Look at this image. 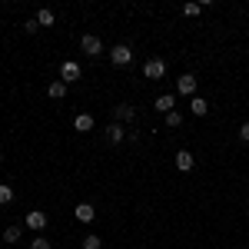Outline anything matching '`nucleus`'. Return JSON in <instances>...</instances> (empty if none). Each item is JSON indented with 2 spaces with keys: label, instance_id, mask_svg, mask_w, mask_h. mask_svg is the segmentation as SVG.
Segmentation results:
<instances>
[{
  "label": "nucleus",
  "instance_id": "dca6fc26",
  "mask_svg": "<svg viewBox=\"0 0 249 249\" xmlns=\"http://www.w3.org/2000/svg\"><path fill=\"white\" fill-rule=\"evenodd\" d=\"M7 203H14V186H10V183L0 186V206H7Z\"/></svg>",
  "mask_w": 249,
  "mask_h": 249
},
{
  "label": "nucleus",
  "instance_id": "b1692460",
  "mask_svg": "<svg viewBox=\"0 0 249 249\" xmlns=\"http://www.w3.org/2000/svg\"><path fill=\"white\" fill-rule=\"evenodd\" d=\"M0 163H3V153H0Z\"/></svg>",
  "mask_w": 249,
  "mask_h": 249
},
{
  "label": "nucleus",
  "instance_id": "6ab92c4d",
  "mask_svg": "<svg viewBox=\"0 0 249 249\" xmlns=\"http://www.w3.org/2000/svg\"><path fill=\"white\" fill-rule=\"evenodd\" d=\"M183 14H186V17H199V14H203V3H186Z\"/></svg>",
  "mask_w": 249,
  "mask_h": 249
},
{
  "label": "nucleus",
  "instance_id": "2eb2a0df",
  "mask_svg": "<svg viewBox=\"0 0 249 249\" xmlns=\"http://www.w3.org/2000/svg\"><path fill=\"white\" fill-rule=\"evenodd\" d=\"M20 226H7V230H3V239H7V243H10V246H14V243H20Z\"/></svg>",
  "mask_w": 249,
  "mask_h": 249
},
{
  "label": "nucleus",
  "instance_id": "4468645a",
  "mask_svg": "<svg viewBox=\"0 0 249 249\" xmlns=\"http://www.w3.org/2000/svg\"><path fill=\"white\" fill-rule=\"evenodd\" d=\"M133 116H136V110L130 103H120V107H116V120H133Z\"/></svg>",
  "mask_w": 249,
  "mask_h": 249
},
{
  "label": "nucleus",
  "instance_id": "1a4fd4ad",
  "mask_svg": "<svg viewBox=\"0 0 249 249\" xmlns=\"http://www.w3.org/2000/svg\"><path fill=\"white\" fill-rule=\"evenodd\" d=\"M160 113L166 116V113H173V107H176V100H173V93H163V96H156V103H153Z\"/></svg>",
  "mask_w": 249,
  "mask_h": 249
},
{
  "label": "nucleus",
  "instance_id": "f257e3e1",
  "mask_svg": "<svg viewBox=\"0 0 249 249\" xmlns=\"http://www.w3.org/2000/svg\"><path fill=\"white\" fill-rule=\"evenodd\" d=\"M80 73H83V70H80L77 60H63V63H60V80H63V83H73V80H80Z\"/></svg>",
  "mask_w": 249,
  "mask_h": 249
},
{
  "label": "nucleus",
  "instance_id": "f3484780",
  "mask_svg": "<svg viewBox=\"0 0 249 249\" xmlns=\"http://www.w3.org/2000/svg\"><path fill=\"white\" fill-rule=\"evenodd\" d=\"M80 246H83V249H100V246H103V239L90 232V236H83V243H80Z\"/></svg>",
  "mask_w": 249,
  "mask_h": 249
},
{
  "label": "nucleus",
  "instance_id": "aec40b11",
  "mask_svg": "<svg viewBox=\"0 0 249 249\" xmlns=\"http://www.w3.org/2000/svg\"><path fill=\"white\" fill-rule=\"evenodd\" d=\"M166 126H173V130H176V126H183V116L176 113V110H173V113H166Z\"/></svg>",
  "mask_w": 249,
  "mask_h": 249
},
{
  "label": "nucleus",
  "instance_id": "412c9836",
  "mask_svg": "<svg viewBox=\"0 0 249 249\" xmlns=\"http://www.w3.org/2000/svg\"><path fill=\"white\" fill-rule=\"evenodd\" d=\"M30 249H50V239L37 236V239H30Z\"/></svg>",
  "mask_w": 249,
  "mask_h": 249
},
{
  "label": "nucleus",
  "instance_id": "ddd939ff",
  "mask_svg": "<svg viewBox=\"0 0 249 249\" xmlns=\"http://www.w3.org/2000/svg\"><path fill=\"white\" fill-rule=\"evenodd\" d=\"M47 93L53 96V100H60V96H67V83H63V80H53V83L47 87Z\"/></svg>",
  "mask_w": 249,
  "mask_h": 249
},
{
  "label": "nucleus",
  "instance_id": "20e7f679",
  "mask_svg": "<svg viewBox=\"0 0 249 249\" xmlns=\"http://www.w3.org/2000/svg\"><path fill=\"white\" fill-rule=\"evenodd\" d=\"M80 47H83V53H90V57H100V53H103V43H100V37H93V34H87V37L80 40Z\"/></svg>",
  "mask_w": 249,
  "mask_h": 249
},
{
  "label": "nucleus",
  "instance_id": "4be33fe9",
  "mask_svg": "<svg viewBox=\"0 0 249 249\" xmlns=\"http://www.w3.org/2000/svg\"><path fill=\"white\" fill-rule=\"evenodd\" d=\"M23 30H27V34H37V30H40V23H37V17H34V20H27V27H23Z\"/></svg>",
  "mask_w": 249,
  "mask_h": 249
},
{
  "label": "nucleus",
  "instance_id": "5701e85b",
  "mask_svg": "<svg viewBox=\"0 0 249 249\" xmlns=\"http://www.w3.org/2000/svg\"><path fill=\"white\" fill-rule=\"evenodd\" d=\"M239 140H243V143H249V123H243V126H239Z\"/></svg>",
  "mask_w": 249,
  "mask_h": 249
},
{
  "label": "nucleus",
  "instance_id": "f8f14e48",
  "mask_svg": "<svg viewBox=\"0 0 249 249\" xmlns=\"http://www.w3.org/2000/svg\"><path fill=\"white\" fill-rule=\"evenodd\" d=\"M73 126H77L80 133H87V130H93V116H90V113H80L77 120H73Z\"/></svg>",
  "mask_w": 249,
  "mask_h": 249
},
{
  "label": "nucleus",
  "instance_id": "423d86ee",
  "mask_svg": "<svg viewBox=\"0 0 249 249\" xmlns=\"http://www.w3.org/2000/svg\"><path fill=\"white\" fill-rule=\"evenodd\" d=\"M176 90L186 93V96H196V77H193V73H183V77L176 80Z\"/></svg>",
  "mask_w": 249,
  "mask_h": 249
},
{
  "label": "nucleus",
  "instance_id": "7ed1b4c3",
  "mask_svg": "<svg viewBox=\"0 0 249 249\" xmlns=\"http://www.w3.org/2000/svg\"><path fill=\"white\" fill-rule=\"evenodd\" d=\"M163 73H166V63H163V60H146V63H143V77L146 80H160L163 77Z\"/></svg>",
  "mask_w": 249,
  "mask_h": 249
},
{
  "label": "nucleus",
  "instance_id": "f03ea898",
  "mask_svg": "<svg viewBox=\"0 0 249 249\" xmlns=\"http://www.w3.org/2000/svg\"><path fill=\"white\" fill-rule=\"evenodd\" d=\"M110 60H113V67H126V63L133 60V50H130L126 43H116L113 50H110Z\"/></svg>",
  "mask_w": 249,
  "mask_h": 249
},
{
  "label": "nucleus",
  "instance_id": "9d476101",
  "mask_svg": "<svg viewBox=\"0 0 249 249\" xmlns=\"http://www.w3.org/2000/svg\"><path fill=\"white\" fill-rule=\"evenodd\" d=\"M190 110H193V116H206V113H210V103H206L203 96H193V100H190Z\"/></svg>",
  "mask_w": 249,
  "mask_h": 249
},
{
  "label": "nucleus",
  "instance_id": "39448f33",
  "mask_svg": "<svg viewBox=\"0 0 249 249\" xmlns=\"http://www.w3.org/2000/svg\"><path fill=\"white\" fill-rule=\"evenodd\" d=\"M27 226H30L34 232L47 230V213H40V210H30V213H27Z\"/></svg>",
  "mask_w": 249,
  "mask_h": 249
},
{
  "label": "nucleus",
  "instance_id": "a211bd4d",
  "mask_svg": "<svg viewBox=\"0 0 249 249\" xmlns=\"http://www.w3.org/2000/svg\"><path fill=\"white\" fill-rule=\"evenodd\" d=\"M37 23L40 27H50L53 23V10H37Z\"/></svg>",
  "mask_w": 249,
  "mask_h": 249
},
{
  "label": "nucleus",
  "instance_id": "9b49d317",
  "mask_svg": "<svg viewBox=\"0 0 249 249\" xmlns=\"http://www.w3.org/2000/svg\"><path fill=\"white\" fill-rule=\"evenodd\" d=\"M123 126H120V123H110V126H107V140H110V143H123Z\"/></svg>",
  "mask_w": 249,
  "mask_h": 249
},
{
  "label": "nucleus",
  "instance_id": "0eeeda50",
  "mask_svg": "<svg viewBox=\"0 0 249 249\" xmlns=\"http://www.w3.org/2000/svg\"><path fill=\"white\" fill-rule=\"evenodd\" d=\"M176 166H179L183 173H190L193 166H196V156H193L190 150H179V153H176Z\"/></svg>",
  "mask_w": 249,
  "mask_h": 249
},
{
  "label": "nucleus",
  "instance_id": "6e6552de",
  "mask_svg": "<svg viewBox=\"0 0 249 249\" xmlns=\"http://www.w3.org/2000/svg\"><path fill=\"white\" fill-rule=\"evenodd\" d=\"M73 216H77L80 223H93V219H96V210L90 206V203H80L77 210H73Z\"/></svg>",
  "mask_w": 249,
  "mask_h": 249
}]
</instances>
